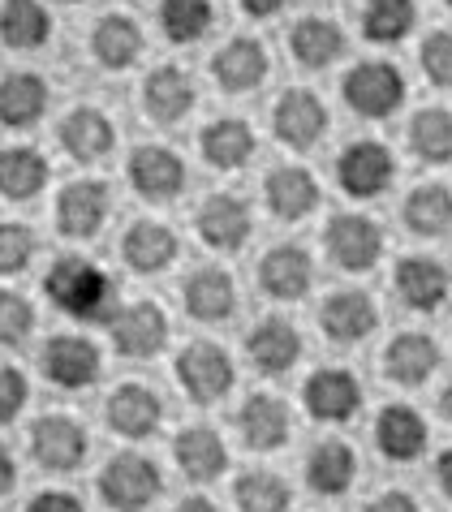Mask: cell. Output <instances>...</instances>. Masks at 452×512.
Masks as SVG:
<instances>
[{"label": "cell", "mask_w": 452, "mask_h": 512, "mask_svg": "<svg viewBox=\"0 0 452 512\" xmlns=\"http://www.w3.org/2000/svg\"><path fill=\"white\" fill-rule=\"evenodd\" d=\"M44 293L48 302L61 310L69 319H82V323H95L104 319L117 306H112V280L100 263L82 259V254H69V259H56L44 276Z\"/></svg>", "instance_id": "cell-1"}, {"label": "cell", "mask_w": 452, "mask_h": 512, "mask_svg": "<svg viewBox=\"0 0 452 512\" xmlns=\"http://www.w3.org/2000/svg\"><path fill=\"white\" fill-rule=\"evenodd\" d=\"M405 95V74L392 61H358L341 78V99L349 104V112H358L366 121H384L392 112H401Z\"/></svg>", "instance_id": "cell-2"}, {"label": "cell", "mask_w": 452, "mask_h": 512, "mask_svg": "<svg viewBox=\"0 0 452 512\" xmlns=\"http://www.w3.org/2000/svg\"><path fill=\"white\" fill-rule=\"evenodd\" d=\"M100 495L112 512H147L164 495V474L143 452H117L100 469Z\"/></svg>", "instance_id": "cell-3"}, {"label": "cell", "mask_w": 452, "mask_h": 512, "mask_svg": "<svg viewBox=\"0 0 452 512\" xmlns=\"http://www.w3.org/2000/svg\"><path fill=\"white\" fill-rule=\"evenodd\" d=\"M173 371H177L181 392H186L194 405H216L237 388V366L229 358V349L211 345V340H190V345L177 353Z\"/></svg>", "instance_id": "cell-4"}, {"label": "cell", "mask_w": 452, "mask_h": 512, "mask_svg": "<svg viewBox=\"0 0 452 512\" xmlns=\"http://www.w3.org/2000/svg\"><path fill=\"white\" fill-rule=\"evenodd\" d=\"M108 332H112V345H117L121 358H134V362H147L168 349V315L155 302H147V297L112 310Z\"/></svg>", "instance_id": "cell-5"}, {"label": "cell", "mask_w": 452, "mask_h": 512, "mask_svg": "<svg viewBox=\"0 0 452 512\" xmlns=\"http://www.w3.org/2000/svg\"><path fill=\"white\" fill-rule=\"evenodd\" d=\"M336 181L349 198H379L397 181V155L375 138H358L336 155Z\"/></svg>", "instance_id": "cell-6"}, {"label": "cell", "mask_w": 452, "mask_h": 512, "mask_svg": "<svg viewBox=\"0 0 452 512\" xmlns=\"http://www.w3.org/2000/svg\"><path fill=\"white\" fill-rule=\"evenodd\" d=\"M323 250L341 272H371L384 254V229L379 220L349 211V216H332L328 233H323Z\"/></svg>", "instance_id": "cell-7"}, {"label": "cell", "mask_w": 452, "mask_h": 512, "mask_svg": "<svg viewBox=\"0 0 452 512\" xmlns=\"http://www.w3.org/2000/svg\"><path fill=\"white\" fill-rule=\"evenodd\" d=\"M31 457L52 469V474H69L91 457V435L87 426L69 414H48L31 426Z\"/></svg>", "instance_id": "cell-8"}, {"label": "cell", "mask_w": 452, "mask_h": 512, "mask_svg": "<svg viewBox=\"0 0 452 512\" xmlns=\"http://www.w3.org/2000/svg\"><path fill=\"white\" fill-rule=\"evenodd\" d=\"M44 375L65 392H82L91 383H100L104 375V353L95 340L87 336H74V332H61L44 345Z\"/></svg>", "instance_id": "cell-9"}, {"label": "cell", "mask_w": 452, "mask_h": 512, "mask_svg": "<svg viewBox=\"0 0 452 512\" xmlns=\"http://www.w3.org/2000/svg\"><path fill=\"white\" fill-rule=\"evenodd\" d=\"M125 177H130L134 194L147 198V203H173L186 190V164H181V155L173 147H160V142L138 147L130 155V164H125Z\"/></svg>", "instance_id": "cell-10"}, {"label": "cell", "mask_w": 452, "mask_h": 512, "mask_svg": "<svg viewBox=\"0 0 452 512\" xmlns=\"http://www.w3.org/2000/svg\"><path fill=\"white\" fill-rule=\"evenodd\" d=\"M302 405L315 422L341 426L362 409V383L358 375L341 371V366H323L302 383Z\"/></svg>", "instance_id": "cell-11"}, {"label": "cell", "mask_w": 452, "mask_h": 512, "mask_svg": "<svg viewBox=\"0 0 452 512\" xmlns=\"http://www.w3.org/2000/svg\"><path fill=\"white\" fill-rule=\"evenodd\" d=\"M272 134L293 151L315 147V142L328 134V104H323L315 91H306V87L285 91L272 104Z\"/></svg>", "instance_id": "cell-12"}, {"label": "cell", "mask_w": 452, "mask_h": 512, "mask_svg": "<svg viewBox=\"0 0 452 512\" xmlns=\"http://www.w3.org/2000/svg\"><path fill=\"white\" fill-rule=\"evenodd\" d=\"M392 289H397V297L409 310L435 315L452 297V272L440 259H431V254H405L397 272H392Z\"/></svg>", "instance_id": "cell-13"}, {"label": "cell", "mask_w": 452, "mask_h": 512, "mask_svg": "<svg viewBox=\"0 0 452 512\" xmlns=\"http://www.w3.org/2000/svg\"><path fill=\"white\" fill-rule=\"evenodd\" d=\"M319 327L332 345H362V340L379 327V306L366 289H336V293L323 297Z\"/></svg>", "instance_id": "cell-14"}, {"label": "cell", "mask_w": 452, "mask_h": 512, "mask_svg": "<svg viewBox=\"0 0 452 512\" xmlns=\"http://www.w3.org/2000/svg\"><path fill=\"white\" fill-rule=\"evenodd\" d=\"M267 74H272V56H267L263 39H254V35H237L211 56V78H216L220 91H229V95L259 91L267 82Z\"/></svg>", "instance_id": "cell-15"}, {"label": "cell", "mask_w": 452, "mask_h": 512, "mask_svg": "<svg viewBox=\"0 0 452 512\" xmlns=\"http://www.w3.org/2000/svg\"><path fill=\"white\" fill-rule=\"evenodd\" d=\"M199 104V87L181 65H155L143 82V112L155 125H181Z\"/></svg>", "instance_id": "cell-16"}, {"label": "cell", "mask_w": 452, "mask_h": 512, "mask_svg": "<svg viewBox=\"0 0 452 512\" xmlns=\"http://www.w3.org/2000/svg\"><path fill=\"white\" fill-rule=\"evenodd\" d=\"M289 431H293V418H289V405L272 392H250L242 405H237V435L242 444L254 452H276L289 444Z\"/></svg>", "instance_id": "cell-17"}, {"label": "cell", "mask_w": 452, "mask_h": 512, "mask_svg": "<svg viewBox=\"0 0 452 512\" xmlns=\"http://www.w3.org/2000/svg\"><path fill=\"white\" fill-rule=\"evenodd\" d=\"M104 418L121 439H151L164 426V401L147 383H121V388L108 396Z\"/></svg>", "instance_id": "cell-18"}, {"label": "cell", "mask_w": 452, "mask_h": 512, "mask_svg": "<svg viewBox=\"0 0 452 512\" xmlns=\"http://www.w3.org/2000/svg\"><path fill=\"white\" fill-rule=\"evenodd\" d=\"M108 186L104 181H69V186L61 190V198H56V229H61L65 237L74 241H91L95 233L104 229L108 220Z\"/></svg>", "instance_id": "cell-19"}, {"label": "cell", "mask_w": 452, "mask_h": 512, "mask_svg": "<svg viewBox=\"0 0 452 512\" xmlns=\"http://www.w3.org/2000/svg\"><path fill=\"white\" fill-rule=\"evenodd\" d=\"M246 358L259 375H289L302 362V332L289 319H259L246 336Z\"/></svg>", "instance_id": "cell-20"}, {"label": "cell", "mask_w": 452, "mask_h": 512, "mask_svg": "<svg viewBox=\"0 0 452 512\" xmlns=\"http://www.w3.org/2000/svg\"><path fill=\"white\" fill-rule=\"evenodd\" d=\"M181 302H186V315L199 323H224L237 315V284L233 276L216 263L194 267L181 284Z\"/></svg>", "instance_id": "cell-21"}, {"label": "cell", "mask_w": 452, "mask_h": 512, "mask_svg": "<svg viewBox=\"0 0 452 512\" xmlns=\"http://www.w3.org/2000/svg\"><path fill=\"white\" fill-rule=\"evenodd\" d=\"M194 229L211 250H242L250 237V207L237 194H207L194 211Z\"/></svg>", "instance_id": "cell-22"}, {"label": "cell", "mask_w": 452, "mask_h": 512, "mask_svg": "<svg viewBox=\"0 0 452 512\" xmlns=\"http://www.w3.org/2000/svg\"><path fill=\"white\" fill-rule=\"evenodd\" d=\"M440 362H444V353L431 332H401L384 349V375L392 383H401V388H422V383L440 371Z\"/></svg>", "instance_id": "cell-23"}, {"label": "cell", "mask_w": 452, "mask_h": 512, "mask_svg": "<svg viewBox=\"0 0 452 512\" xmlns=\"http://www.w3.org/2000/svg\"><path fill=\"white\" fill-rule=\"evenodd\" d=\"M310 284H315V263H310V254L302 246H272L259 259V289L267 297H276V302H298V297L310 293Z\"/></svg>", "instance_id": "cell-24"}, {"label": "cell", "mask_w": 452, "mask_h": 512, "mask_svg": "<svg viewBox=\"0 0 452 512\" xmlns=\"http://www.w3.org/2000/svg\"><path fill=\"white\" fill-rule=\"evenodd\" d=\"M177 250H181L177 233L168 229V224H160V220H134L130 229H125V237H121V259L138 276L168 272L173 259H177Z\"/></svg>", "instance_id": "cell-25"}, {"label": "cell", "mask_w": 452, "mask_h": 512, "mask_svg": "<svg viewBox=\"0 0 452 512\" xmlns=\"http://www.w3.org/2000/svg\"><path fill=\"white\" fill-rule=\"evenodd\" d=\"M263 203L276 220L298 224L319 207V181L298 164H280L263 177Z\"/></svg>", "instance_id": "cell-26"}, {"label": "cell", "mask_w": 452, "mask_h": 512, "mask_svg": "<svg viewBox=\"0 0 452 512\" xmlns=\"http://www.w3.org/2000/svg\"><path fill=\"white\" fill-rule=\"evenodd\" d=\"M56 138H61V147H65L69 160L95 164V160H104V155L112 151V142H117V130H112L108 112L82 104V108H74V112H65L61 134H56Z\"/></svg>", "instance_id": "cell-27"}, {"label": "cell", "mask_w": 452, "mask_h": 512, "mask_svg": "<svg viewBox=\"0 0 452 512\" xmlns=\"http://www.w3.org/2000/svg\"><path fill=\"white\" fill-rule=\"evenodd\" d=\"M91 56L95 65L112 69V74H125V69L138 65L143 56V31L130 13H104L91 31Z\"/></svg>", "instance_id": "cell-28"}, {"label": "cell", "mask_w": 452, "mask_h": 512, "mask_svg": "<svg viewBox=\"0 0 452 512\" xmlns=\"http://www.w3.org/2000/svg\"><path fill=\"white\" fill-rule=\"evenodd\" d=\"M375 448L397 465L418 461L422 452H427V422L409 405H388L384 414L375 418Z\"/></svg>", "instance_id": "cell-29"}, {"label": "cell", "mask_w": 452, "mask_h": 512, "mask_svg": "<svg viewBox=\"0 0 452 512\" xmlns=\"http://www.w3.org/2000/svg\"><path fill=\"white\" fill-rule=\"evenodd\" d=\"M173 457L190 482H211L229 469V444L220 439V431H211V426L199 422V426H186V431L173 439Z\"/></svg>", "instance_id": "cell-30"}, {"label": "cell", "mask_w": 452, "mask_h": 512, "mask_svg": "<svg viewBox=\"0 0 452 512\" xmlns=\"http://www.w3.org/2000/svg\"><path fill=\"white\" fill-rule=\"evenodd\" d=\"M254 147H259V142H254V130L242 117H220L199 134V151L216 173H237V168H246L254 160Z\"/></svg>", "instance_id": "cell-31"}, {"label": "cell", "mask_w": 452, "mask_h": 512, "mask_svg": "<svg viewBox=\"0 0 452 512\" xmlns=\"http://www.w3.org/2000/svg\"><path fill=\"white\" fill-rule=\"evenodd\" d=\"M358 478V452L345 439H323L306 452V487L315 495H345Z\"/></svg>", "instance_id": "cell-32"}, {"label": "cell", "mask_w": 452, "mask_h": 512, "mask_svg": "<svg viewBox=\"0 0 452 512\" xmlns=\"http://www.w3.org/2000/svg\"><path fill=\"white\" fill-rule=\"evenodd\" d=\"M48 82L39 74H18L0 78V125H9V130H26V125H35L39 117L48 112Z\"/></svg>", "instance_id": "cell-33"}, {"label": "cell", "mask_w": 452, "mask_h": 512, "mask_svg": "<svg viewBox=\"0 0 452 512\" xmlns=\"http://www.w3.org/2000/svg\"><path fill=\"white\" fill-rule=\"evenodd\" d=\"M289 52L302 69H328L345 56V31L332 18H302L289 31Z\"/></svg>", "instance_id": "cell-34"}, {"label": "cell", "mask_w": 452, "mask_h": 512, "mask_svg": "<svg viewBox=\"0 0 452 512\" xmlns=\"http://www.w3.org/2000/svg\"><path fill=\"white\" fill-rule=\"evenodd\" d=\"M401 220L414 237H444L452 233V190L440 181L414 186L409 198L401 203Z\"/></svg>", "instance_id": "cell-35"}, {"label": "cell", "mask_w": 452, "mask_h": 512, "mask_svg": "<svg viewBox=\"0 0 452 512\" xmlns=\"http://www.w3.org/2000/svg\"><path fill=\"white\" fill-rule=\"evenodd\" d=\"M44 186H48V160L35 147L0 151V198H9V203H31Z\"/></svg>", "instance_id": "cell-36"}, {"label": "cell", "mask_w": 452, "mask_h": 512, "mask_svg": "<svg viewBox=\"0 0 452 512\" xmlns=\"http://www.w3.org/2000/svg\"><path fill=\"white\" fill-rule=\"evenodd\" d=\"M48 35H52V18L39 0H5L0 5V44L31 52L48 44Z\"/></svg>", "instance_id": "cell-37"}, {"label": "cell", "mask_w": 452, "mask_h": 512, "mask_svg": "<svg viewBox=\"0 0 452 512\" xmlns=\"http://www.w3.org/2000/svg\"><path fill=\"white\" fill-rule=\"evenodd\" d=\"M418 5L414 0H366L362 5V35L379 48H392L414 35Z\"/></svg>", "instance_id": "cell-38"}, {"label": "cell", "mask_w": 452, "mask_h": 512, "mask_svg": "<svg viewBox=\"0 0 452 512\" xmlns=\"http://www.w3.org/2000/svg\"><path fill=\"white\" fill-rule=\"evenodd\" d=\"M409 151L422 164H452V108H422L409 121Z\"/></svg>", "instance_id": "cell-39"}, {"label": "cell", "mask_w": 452, "mask_h": 512, "mask_svg": "<svg viewBox=\"0 0 452 512\" xmlns=\"http://www.w3.org/2000/svg\"><path fill=\"white\" fill-rule=\"evenodd\" d=\"M233 500H237V512H289L293 491L272 469H246L233 482Z\"/></svg>", "instance_id": "cell-40"}, {"label": "cell", "mask_w": 452, "mask_h": 512, "mask_svg": "<svg viewBox=\"0 0 452 512\" xmlns=\"http://www.w3.org/2000/svg\"><path fill=\"white\" fill-rule=\"evenodd\" d=\"M216 22L211 0H160V31L168 44H199Z\"/></svg>", "instance_id": "cell-41"}, {"label": "cell", "mask_w": 452, "mask_h": 512, "mask_svg": "<svg viewBox=\"0 0 452 512\" xmlns=\"http://www.w3.org/2000/svg\"><path fill=\"white\" fill-rule=\"evenodd\" d=\"M39 237L22 220H0V276H18L31 267Z\"/></svg>", "instance_id": "cell-42"}, {"label": "cell", "mask_w": 452, "mask_h": 512, "mask_svg": "<svg viewBox=\"0 0 452 512\" xmlns=\"http://www.w3.org/2000/svg\"><path fill=\"white\" fill-rule=\"evenodd\" d=\"M31 327H35V306L22 293L0 289V345L13 349L22 340H31Z\"/></svg>", "instance_id": "cell-43"}, {"label": "cell", "mask_w": 452, "mask_h": 512, "mask_svg": "<svg viewBox=\"0 0 452 512\" xmlns=\"http://www.w3.org/2000/svg\"><path fill=\"white\" fill-rule=\"evenodd\" d=\"M422 74H427L435 87L452 91V31H431L422 39Z\"/></svg>", "instance_id": "cell-44"}, {"label": "cell", "mask_w": 452, "mask_h": 512, "mask_svg": "<svg viewBox=\"0 0 452 512\" xmlns=\"http://www.w3.org/2000/svg\"><path fill=\"white\" fill-rule=\"evenodd\" d=\"M26 401H31V383H26V375L18 366H0V426L18 418L26 409Z\"/></svg>", "instance_id": "cell-45"}, {"label": "cell", "mask_w": 452, "mask_h": 512, "mask_svg": "<svg viewBox=\"0 0 452 512\" xmlns=\"http://www.w3.org/2000/svg\"><path fill=\"white\" fill-rule=\"evenodd\" d=\"M26 512H87L74 491H39Z\"/></svg>", "instance_id": "cell-46"}, {"label": "cell", "mask_w": 452, "mask_h": 512, "mask_svg": "<svg viewBox=\"0 0 452 512\" xmlns=\"http://www.w3.org/2000/svg\"><path fill=\"white\" fill-rule=\"evenodd\" d=\"M366 512H422V508L409 491H379L375 500L366 504Z\"/></svg>", "instance_id": "cell-47"}, {"label": "cell", "mask_w": 452, "mask_h": 512, "mask_svg": "<svg viewBox=\"0 0 452 512\" xmlns=\"http://www.w3.org/2000/svg\"><path fill=\"white\" fill-rule=\"evenodd\" d=\"M13 482H18V465H13V452L0 444V495H9Z\"/></svg>", "instance_id": "cell-48"}, {"label": "cell", "mask_w": 452, "mask_h": 512, "mask_svg": "<svg viewBox=\"0 0 452 512\" xmlns=\"http://www.w3.org/2000/svg\"><path fill=\"white\" fill-rule=\"evenodd\" d=\"M435 482H440V491L452 500V448H444L440 461H435Z\"/></svg>", "instance_id": "cell-49"}, {"label": "cell", "mask_w": 452, "mask_h": 512, "mask_svg": "<svg viewBox=\"0 0 452 512\" xmlns=\"http://www.w3.org/2000/svg\"><path fill=\"white\" fill-rule=\"evenodd\" d=\"M289 0H242V9L250 13V18H272V13H280Z\"/></svg>", "instance_id": "cell-50"}, {"label": "cell", "mask_w": 452, "mask_h": 512, "mask_svg": "<svg viewBox=\"0 0 452 512\" xmlns=\"http://www.w3.org/2000/svg\"><path fill=\"white\" fill-rule=\"evenodd\" d=\"M173 512H216V504L203 500V495H190V500H181Z\"/></svg>", "instance_id": "cell-51"}, {"label": "cell", "mask_w": 452, "mask_h": 512, "mask_svg": "<svg viewBox=\"0 0 452 512\" xmlns=\"http://www.w3.org/2000/svg\"><path fill=\"white\" fill-rule=\"evenodd\" d=\"M440 418L452 422V379L444 383V392H440Z\"/></svg>", "instance_id": "cell-52"}, {"label": "cell", "mask_w": 452, "mask_h": 512, "mask_svg": "<svg viewBox=\"0 0 452 512\" xmlns=\"http://www.w3.org/2000/svg\"><path fill=\"white\" fill-rule=\"evenodd\" d=\"M61 5H78V0H61Z\"/></svg>", "instance_id": "cell-53"}, {"label": "cell", "mask_w": 452, "mask_h": 512, "mask_svg": "<svg viewBox=\"0 0 452 512\" xmlns=\"http://www.w3.org/2000/svg\"><path fill=\"white\" fill-rule=\"evenodd\" d=\"M444 5H448V9H452V0H444Z\"/></svg>", "instance_id": "cell-54"}]
</instances>
